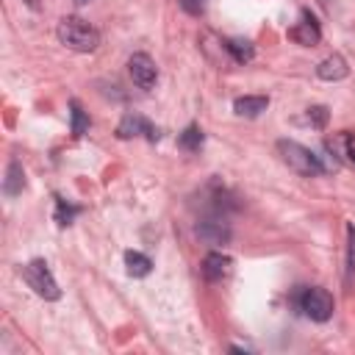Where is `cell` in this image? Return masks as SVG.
I'll list each match as a JSON object with an SVG mask.
<instances>
[{
	"mask_svg": "<svg viewBox=\"0 0 355 355\" xmlns=\"http://www.w3.org/2000/svg\"><path fill=\"white\" fill-rule=\"evenodd\" d=\"M133 136H144L147 141L161 139L158 128L150 119H144L141 114H125L119 119V125H116V139H133Z\"/></svg>",
	"mask_w": 355,
	"mask_h": 355,
	"instance_id": "7",
	"label": "cell"
},
{
	"mask_svg": "<svg viewBox=\"0 0 355 355\" xmlns=\"http://www.w3.org/2000/svg\"><path fill=\"white\" fill-rule=\"evenodd\" d=\"M230 266H233V261L225 255V252H208L205 258H202V277L208 280V283H219L222 277H227L230 275Z\"/></svg>",
	"mask_w": 355,
	"mask_h": 355,
	"instance_id": "9",
	"label": "cell"
},
{
	"mask_svg": "<svg viewBox=\"0 0 355 355\" xmlns=\"http://www.w3.org/2000/svg\"><path fill=\"white\" fill-rule=\"evenodd\" d=\"M277 153H280L283 164H286L288 169H294L297 175H302V178H316V175H322V172H324V166H322L319 155H316V153H311L308 147H302L300 141L280 139V141H277Z\"/></svg>",
	"mask_w": 355,
	"mask_h": 355,
	"instance_id": "2",
	"label": "cell"
},
{
	"mask_svg": "<svg viewBox=\"0 0 355 355\" xmlns=\"http://www.w3.org/2000/svg\"><path fill=\"white\" fill-rule=\"evenodd\" d=\"M327 116H330V114H327V108H324V105H311V108H308V114H305L308 125H313V128H319V130L327 125Z\"/></svg>",
	"mask_w": 355,
	"mask_h": 355,
	"instance_id": "20",
	"label": "cell"
},
{
	"mask_svg": "<svg viewBox=\"0 0 355 355\" xmlns=\"http://www.w3.org/2000/svg\"><path fill=\"white\" fill-rule=\"evenodd\" d=\"M327 147H330L336 155L341 153V155H344V158H347V161L355 166V136H352L349 130H341V133H338L333 141H327Z\"/></svg>",
	"mask_w": 355,
	"mask_h": 355,
	"instance_id": "15",
	"label": "cell"
},
{
	"mask_svg": "<svg viewBox=\"0 0 355 355\" xmlns=\"http://www.w3.org/2000/svg\"><path fill=\"white\" fill-rule=\"evenodd\" d=\"M22 280H25L42 300H50V302H53V300L61 297V288H58V283H55V277H53L47 261H42V258H33L31 263L22 266Z\"/></svg>",
	"mask_w": 355,
	"mask_h": 355,
	"instance_id": "4",
	"label": "cell"
},
{
	"mask_svg": "<svg viewBox=\"0 0 355 355\" xmlns=\"http://www.w3.org/2000/svg\"><path fill=\"white\" fill-rule=\"evenodd\" d=\"M128 72H130V78H133V83L139 86V89H153L155 86V80H158V67H155V61L147 55V53H133L130 58H128Z\"/></svg>",
	"mask_w": 355,
	"mask_h": 355,
	"instance_id": "6",
	"label": "cell"
},
{
	"mask_svg": "<svg viewBox=\"0 0 355 355\" xmlns=\"http://www.w3.org/2000/svg\"><path fill=\"white\" fill-rule=\"evenodd\" d=\"M202 141H205V133H202L200 125H189V128L178 136V147L186 150V153H197V150L202 147Z\"/></svg>",
	"mask_w": 355,
	"mask_h": 355,
	"instance_id": "16",
	"label": "cell"
},
{
	"mask_svg": "<svg viewBox=\"0 0 355 355\" xmlns=\"http://www.w3.org/2000/svg\"><path fill=\"white\" fill-rule=\"evenodd\" d=\"M266 105H269V97L266 94H244V97H236L233 100L236 116H247V119H252L261 111H266Z\"/></svg>",
	"mask_w": 355,
	"mask_h": 355,
	"instance_id": "11",
	"label": "cell"
},
{
	"mask_svg": "<svg viewBox=\"0 0 355 355\" xmlns=\"http://www.w3.org/2000/svg\"><path fill=\"white\" fill-rule=\"evenodd\" d=\"M222 47L230 53V58H233L236 64H250V61L255 58V47H252L250 39H225Z\"/></svg>",
	"mask_w": 355,
	"mask_h": 355,
	"instance_id": "13",
	"label": "cell"
},
{
	"mask_svg": "<svg viewBox=\"0 0 355 355\" xmlns=\"http://www.w3.org/2000/svg\"><path fill=\"white\" fill-rule=\"evenodd\" d=\"M55 33H58V42L67 44V47L75 50V53H92V50H97V44H100L97 28H92V25H89L86 19H80V17H64V19L58 22Z\"/></svg>",
	"mask_w": 355,
	"mask_h": 355,
	"instance_id": "1",
	"label": "cell"
},
{
	"mask_svg": "<svg viewBox=\"0 0 355 355\" xmlns=\"http://www.w3.org/2000/svg\"><path fill=\"white\" fill-rule=\"evenodd\" d=\"M294 305H297L308 319H313V322H327V319L333 316V308H336L330 291H327V288H319V286L300 288V291L294 294Z\"/></svg>",
	"mask_w": 355,
	"mask_h": 355,
	"instance_id": "3",
	"label": "cell"
},
{
	"mask_svg": "<svg viewBox=\"0 0 355 355\" xmlns=\"http://www.w3.org/2000/svg\"><path fill=\"white\" fill-rule=\"evenodd\" d=\"M22 189H25V172H22V164H19L17 158H11V161H8V169H6L3 191H6V197H17V194H22Z\"/></svg>",
	"mask_w": 355,
	"mask_h": 355,
	"instance_id": "12",
	"label": "cell"
},
{
	"mask_svg": "<svg viewBox=\"0 0 355 355\" xmlns=\"http://www.w3.org/2000/svg\"><path fill=\"white\" fill-rule=\"evenodd\" d=\"M316 75H319L322 80H344V78L349 75V67H347V61H344L338 53H333V55H327V58L319 61Z\"/></svg>",
	"mask_w": 355,
	"mask_h": 355,
	"instance_id": "10",
	"label": "cell"
},
{
	"mask_svg": "<svg viewBox=\"0 0 355 355\" xmlns=\"http://www.w3.org/2000/svg\"><path fill=\"white\" fill-rule=\"evenodd\" d=\"M75 3H78V6H86V3H89V0H75Z\"/></svg>",
	"mask_w": 355,
	"mask_h": 355,
	"instance_id": "22",
	"label": "cell"
},
{
	"mask_svg": "<svg viewBox=\"0 0 355 355\" xmlns=\"http://www.w3.org/2000/svg\"><path fill=\"white\" fill-rule=\"evenodd\" d=\"M78 214H83V208H80V205H72V202H67L64 197H55V211H53V219H55L61 227L72 225V219H75Z\"/></svg>",
	"mask_w": 355,
	"mask_h": 355,
	"instance_id": "17",
	"label": "cell"
},
{
	"mask_svg": "<svg viewBox=\"0 0 355 355\" xmlns=\"http://www.w3.org/2000/svg\"><path fill=\"white\" fill-rule=\"evenodd\" d=\"M355 280V225H347V283Z\"/></svg>",
	"mask_w": 355,
	"mask_h": 355,
	"instance_id": "19",
	"label": "cell"
},
{
	"mask_svg": "<svg viewBox=\"0 0 355 355\" xmlns=\"http://www.w3.org/2000/svg\"><path fill=\"white\" fill-rule=\"evenodd\" d=\"M69 119H72V136H83L89 130V114L80 108L78 100H69Z\"/></svg>",
	"mask_w": 355,
	"mask_h": 355,
	"instance_id": "18",
	"label": "cell"
},
{
	"mask_svg": "<svg viewBox=\"0 0 355 355\" xmlns=\"http://www.w3.org/2000/svg\"><path fill=\"white\" fill-rule=\"evenodd\" d=\"M194 236L211 247H225L233 236L230 225H227V216H216V214H208L202 216L197 225H194Z\"/></svg>",
	"mask_w": 355,
	"mask_h": 355,
	"instance_id": "5",
	"label": "cell"
},
{
	"mask_svg": "<svg viewBox=\"0 0 355 355\" xmlns=\"http://www.w3.org/2000/svg\"><path fill=\"white\" fill-rule=\"evenodd\" d=\"M288 39L297 42V44H302V47H316V44L322 42L319 22H316V17H313L308 8H302V11H300V22H297L294 28H288Z\"/></svg>",
	"mask_w": 355,
	"mask_h": 355,
	"instance_id": "8",
	"label": "cell"
},
{
	"mask_svg": "<svg viewBox=\"0 0 355 355\" xmlns=\"http://www.w3.org/2000/svg\"><path fill=\"white\" fill-rule=\"evenodd\" d=\"M125 269H128L130 277H147L150 269H153V261L139 250H128L125 252Z\"/></svg>",
	"mask_w": 355,
	"mask_h": 355,
	"instance_id": "14",
	"label": "cell"
},
{
	"mask_svg": "<svg viewBox=\"0 0 355 355\" xmlns=\"http://www.w3.org/2000/svg\"><path fill=\"white\" fill-rule=\"evenodd\" d=\"M178 6H180L186 14H191V17H202L208 0H178Z\"/></svg>",
	"mask_w": 355,
	"mask_h": 355,
	"instance_id": "21",
	"label": "cell"
}]
</instances>
